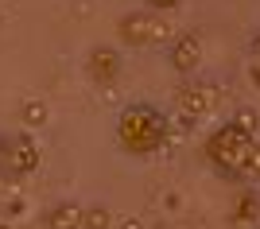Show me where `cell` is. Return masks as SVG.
I'll return each instance as SVG.
<instances>
[{
    "instance_id": "cell-1",
    "label": "cell",
    "mask_w": 260,
    "mask_h": 229,
    "mask_svg": "<svg viewBox=\"0 0 260 229\" xmlns=\"http://www.w3.org/2000/svg\"><path fill=\"white\" fill-rule=\"evenodd\" d=\"M117 140L128 155H155L167 140V117L152 101H132L117 117Z\"/></svg>"
},
{
    "instance_id": "cell-2",
    "label": "cell",
    "mask_w": 260,
    "mask_h": 229,
    "mask_svg": "<svg viewBox=\"0 0 260 229\" xmlns=\"http://www.w3.org/2000/svg\"><path fill=\"white\" fill-rule=\"evenodd\" d=\"M249 152H252V136L245 128H237L233 120L217 124L206 140V159L217 175L225 179H245V163H249Z\"/></svg>"
},
{
    "instance_id": "cell-3",
    "label": "cell",
    "mask_w": 260,
    "mask_h": 229,
    "mask_svg": "<svg viewBox=\"0 0 260 229\" xmlns=\"http://www.w3.org/2000/svg\"><path fill=\"white\" fill-rule=\"evenodd\" d=\"M117 31L128 47H163V43H171L175 27L163 20V12L144 8V12H124L117 20Z\"/></svg>"
},
{
    "instance_id": "cell-4",
    "label": "cell",
    "mask_w": 260,
    "mask_h": 229,
    "mask_svg": "<svg viewBox=\"0 0 260 229\" xmlns=\"http://www.w3.org/2000/svg\"><path fill=\"white\" fill-rule=\"evenodd\" d=\"M0 167H4L12 179H27V175H35V171H39V144H35L27 132L4 136V140H0Z\"/></svg>"
},
{
    "instance_id": "cell-5",
    "label": "cell",
    "mask_w": 260,
    "mask_h": 229,
    "mask_svg": "<svg viewBox=\"0 0 260 229\" xmlns=\"http://www.w3.org/2000/svg\"><path fill=\"white\" fill-rule=\"evenodd\" d=\"M217 97H221V89H217L214 82H186V86H179V93H175V105H179L183 117L198 120L217 105Z\"/></svg>"
},
{
    "instance_id": "cell-6",
    "label": "cell",
    "mask_w": 260,
    "mask_h": 229,
    "mask_svg": "<svg viewBox=\"0 0 260 229\" xmlns=\"http://www.w3.org/2000/svg\"><path fill=\"white\" fill-rule=\"evenodd\" d=\"M171 66H175L183 78L194 74L198 66H202V35H198V31L171 35Z\"/></svg>"
},
{
    "instance_id": "cell-7",
    "label": "cell",
    "mask_w": 260,
    "mask_h": 229,
    "mask_svg": "<svg viewBox=\"0 0 260 229\" xmlns=\"http://www.w3.org/2000/svg\"><path fill=\"white\" fill-rule=\"evenodd\" d=\"M120 66H124V62H120L117 47H93V51H89V78L101 82V86L120 74Z\"/></svg>"
},
{
    "instance_id": "cell-8",
    "label": "cell",
    "mask_w": 260,
    "mask_h": 229,
    "mask_svg": "<svg viewBox=\"0 0 260 229\" xmlns=\"http://www.w3.org/2000/svg\"><path fill=\"white\" fill-rule=\"evenodd\" d=\"M47 229H82V206L58 202V206L47 214Z\"/></svg>"
},
{
    "instance_id": "cell-9",
    "label": "cell",
    "mask_w": 260,
    "mask_h": 229,
    "mask_svg": "<svg viewBox=\"0 0 260 229\" xmlns=\"http://www.w3.org/2000/svg\"><path fill=\"white\" fill-rule=\"evenodd\" d=\"M20 117L27 128H39V124H47V101L43 97H27L20 105Z\"/></svg>"
},
{
    "instance_id": "cell-10",
    "label": "cell",
    "mask_w": 260,
    "mask_h": 229,
    "mask_svg": "<svg viewBox=\"0 0 260 229\" xmlns=\"http://www.w3.org/2000/svg\"><path fill=\"white\" fill-rule=\"evenodd\" d=\"M109 225H113V214H109L105 206L82 210V229H109Z\"/></svg>"
},
{
    "instance_id": "cell-11",
    "label": "cell",
    "mask_w": 260,
    "mask_h": 229,
    "mask_svg": "<svg viewBox=\"0 0 260 229\" xmlns=\"http://www.w3.org/2000/svg\"><path fill=\"white\" fill-rule=\"evenodd\" d=\"M233 124H237V128H245L249 136H256V128H260V117H256V109H237Z\"/></svg>"
},
{
    "instance_id": "cell-12",
    "label": "cell",
    "mask_w": 260,
    "mask_h": 229,
    "mask_svg": "<svg viewBox=\"0 0 260 229\" xmlns=\"http://www.w3.org/2000/svg\"><path fill=\"white\" fill-rule=\"evenodd\" d=\"M245 179H260V140L252 136V152H249V163H245Z\"/></svg>"
},
{
    "instance_id": "cell-13",
    "label": "cell",
    "mask_w": 260,
    "mask_h": 229,
    "mask_svg": "<svg viewBox=\"0 0 260 229\" xmlns=\"http://www.w3.org/2000/svg\"><path fill=\"white\" fill-rule=\"evenodd\" d=\"M144 4H148L152 12H175L179 4H183V0H144Z\"/></svg>"
},
{
    "instance_id": "cell-14",
    "label": "cell",
    "mask_w": 260,
    "mask_h": 229,
    "mask_svg": "<svg viewBox=\"0 0 260 229\" xmlns=\"http://www.w3.org/2000/svg\"><path fill=\"white\" fill-rule=\"evenodd\" d=\"M252 51H256V62H252V70H249V74H252V82L260 86V31H256V43H252Z\"/></svg>"
},
{
    "instance_id": "cell-15",
    "label": "cell",
    "mask_w": 260,
    "mask_h": 229,
    "mask_svg": "<svg viewBox=\"0 0 260 229\" xmlns=\"http://www.w3.org/2000/svg\"><path fill=\"white\" fill-rule=\"evenodd\" d=\"M0 229H12V225H8V221H0Z\"/></svg>"
}]
</instances>
